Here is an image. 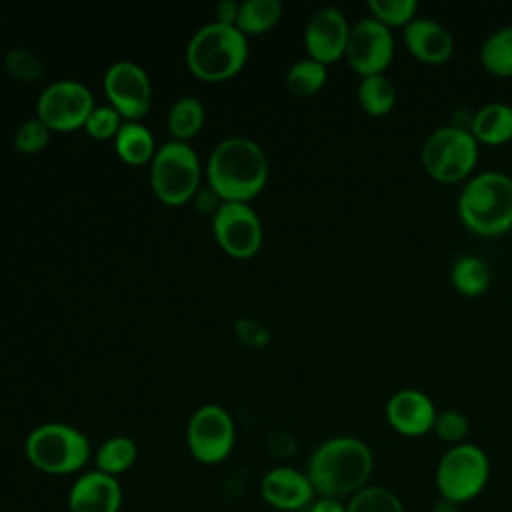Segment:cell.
<instances>
[{
    "label": "cell",
    "instance_id": "obj_34",
    "mask_svg": "<svg viewBox=\"0 0 512 512\" xmlns=\"http://www.w3.org/2000/svg\"><path fill=\"white\" fill-rule=\"evenodd\" d=\"M310 512H348L346 504H342V500L338 498H328V496H320L312 502Z\"/></svg>",
    "mask_w": 512,
    "mask_h": 512
},
{
    "label": "cell",
    "instance_id": "obj_25",
    "mask_svg": "<svg viewBox=\"0 0 512 512\" xmlns=\"http://www.w3.org/2000/svg\"><path fill=\"white\" fill-rule=\"evenodd\" d=\"M358 100L366 114L386 116L396 104V88L384 74L364 76L358 86Z\"/></svg>",
    "mask_w": 512,
    "mask_h": 512
},
{
    "label": "cell",
    "instance_id": "obj_15",
    "mask_svg": "<svg viewBox=\"0 0 512 512\" xmlns=\"http://www.w3.org/2000/svg\"><path fill=\"white\" fill-rule=\"evenodd\" d=\"M436 414L430 396L414 388L398 390L386 404V420L402 436H424L432 432Z\"/></svg>",
    "mask_w": 512,
    "mask_h": 512
},
{
    "label": "cell",
    "instance_id": "obj_24",
    "mask_svg": "<svg viewBox=\"0 0 512 512\" xmlns=\"http://www.w3.org/2000/svg\"><path fill=\"white\" fill-rule=\"evenodd\" d=\"M282 14L278 0H246L238 4V16L234 26L246 34H258L272 28Z\"/></svg>",
    "mask_w": 512,
    "mask_h": 512
},
{
    "label": "cell",
    "instance_id": "obj_29",
    "mask_svg": "<svg viewBox=\"0 0 512 512\" xmlns=\"http://www.w3.org/2000/svg\"><path fill=\"white\" fill-rule=\"evenodd\" d=\"M372 18L384 26H400L412 22L418 10L416 0H368Z\"/></svg>",
    "mask_w": 512,
    "mask_h": 512
},
{
    "label": "cell",
    "instance_id": "obj_17",
    "mask_svg": "<svg viewBox=\"0 0 512 512\" xmlns=\"http://www.w3.org/2000/svg\"><path fill=\"white\" fill-rule=\"evenodd\" d=\"M122 486L116 476L100 470L80 474L68 492L70 512H120Z\"/></svg>",
    "mask_w": 512,
    "mask_h": 512
},
{
    "label": "cell",
    "instance_id": "obj_33",
    "mask_svg": "<svg viewBox=\"0 0 512 512\" xmlns=\"http://www.w3.org/2000/svg\"><path fill=\"white\" fill-rule=\"evenodd\" d=\"M86 130L96 138L116 136L120 124V112L114 106H94L84 122Z\"/></svg>",
    "mask_w": 512,
    "mask_h": 512
},
{
    "label": "cell",
    "instance_id": "obj_23",
    "mask_svg": "<svg viewBox=\"0 0 512 512\" xmlns=\"http://www.w3.org/2000/svg\"><path fill=\"white\" fill-rule=\"evenodd\" d=\"M482 66L496 76H512V24L494 30L480 46Z\"/></svg>",
    "mask_w": 512,
    "mask_h": 512
},
{
    "label": "cell",
    "instance_id": "obj_6",
    "mask_svg": "<svg viewBox=\"0 0 512 512\" xmlns=\"http://www.w3.org/2000/svg\"><path fill=\"white\" fill-rule=\"evenodd\" d=\"M490 478L486 452L470 442L450 446L436 466V488L440 498L458 506L474 500Z\"/></svg>",
    "mask_w": 512,
    "mask_h": 512
},
{
    "label": "cell",
    "instance_id": "obj_7",
    "mask_svg": "<svg viewBox=\"0 0 512 512\" xmlns=\"http://www.w3.org/2000/svg\"><path fill=\"white\" fill-rule=\"evenodd\" d=\"M478 158V142L470 130L442 126L434 130L422 146V164L438 182L464 180Z\"/></svg>",
    "mask_w": 512,
    "mask_h": 512
},
{
    "label": "cell",
    "instance_id": "obj_4",
    "mask_svg": "<svg viewBox=\"0 0 512 512\" xmlns=\"http://www.w3.org/2000/svg\"><path fill=\"white\" fill-rule=\"evenodd\" d=\"M246 54V36L234 24L220 22H210L196 30L186 48L190 70L204 80H224L236 74Z\"/></svg>",
    "mask_w": 512,
    "mask_h": 512
},
{
    "label": "cell",
    "instance_id": "obj_18",
    "mask_svg": "<svg viewBox=\"0 0 512 512\" xmlns=\"http://www.w3.org/2000/svg\"><path fill=\"white\" fill-rule=\"evenodd\" d=\"M404 42L412 56L426 64H442L452 56V34L430 18H414L404 28Z\"/></svg>",
    "mask_w": 512,
    "mask_h": 512
},
{
    "label": "cell",
    "instance_id": "obj_14",
    "mask_svg": "<svg viewBox=\"0 0 512 512\" xmlns=\"http://www.w3.org/2000/svg\"><path fill=\"white\" fill-rule=\"evenodd\" d=\"M350 26L336 8H320L312 14L304 30V42L312 60L322 64L338 60L346 52Z\"/></svg>",
    "mask_w": 512,
    "mask_h": 512
},
{
    "label": "cell",
    "instance_id": "obj_26",
    "mask_svg": "<svg viewBox=\"0 0 512 512\" xmlns=\"http://www.w3.org/2000/svg\"><path fill=\"white\" fill-rule=\"evenodd\" d=\"M204 124V106L192 96L178 98L168 112V128L176 140H186L194 136Z\"/></svg>",
    "mask_w": 512,
    "mask_h": 512
},
{
    "label": "cell",
    "instance_id": "obj_10",
    "mask_svg": "<svg viewBox=\"0 0 512 512\" xmlns=\"http://www.w3.org/2000/svg\"><path fill=\"white\" fill-rule=\"evenodd\" d=\"M94 108L88 86L76 80H58L46 86L38 98V118L50 130H72L86 122Z\"/></svg>",
    "mask_w": 512,
    "mask_h": 512
},
{
    "label": "cell",
    "instance_id": "obj_22",
    "mask_svg": "<svg viewBox=\"0 0 512 512\" xmlns=\"http://www.w3.org/2000/svg\"><path fill=\"white\" fill-rule=\"evenodd\" d=\"M450 280L460 294L478 296L490 286V268L480 256L464 254L454 262Z\"/></svg>",
    "mask_w": 512,
    "mask_h": 512
},
{
    "label": "cell",
    "instance_id": "obj_9",
    "mask_svg": "<svg viewBox=\"0 0 512 512\" xmlns=\"http://www.w3.org/2000/svg\"><path fill=\"white\" fill-rule=\"evenodd\" d=\"M234 422L232 416L216 404L200 406L188 422V448L192 456L202 464L222 462L234 446Z\"/></svg>",
    "mask_w": 512,
    "mask_h": 512
},
{
    "label": "cell",
    "instance_id": "obj_8",
    "mask_svg": "<svg viewBox=\"0 0 512 512\" xmlns=\"http://www.w3.org/2000/svg\"><path fill=\"white\" fill-rule=\"evenodd\" d=\"M200 182V164L196 152L182 140L166 142L156 150L150 168V184L156 196L168 204L188 200Z\"/></svg>",
    "mask_w": 512,
    "mask_h": 512
},
{
    "label": "cell",
    "instance_id": "obj_30",
    "mask_svg": "<svg viewBox=\"0 0 512 512\" xmlns=\"http://www.w3.org/2000/svg\"><path fill=\"white\" fill-rule=\"evenodd\" d=\"M4 64H6V70L20 78V80H36L38 76H42L44 72V64H42V58L26 48V46H16L12 48L6 58H4Z\"/></svg>",
    "mask_w": 512,
    "mask_h": 512
},
{
    "label": "cell",
    "instance_id": "obj_1",
    "mask_svg": "<svg viewBox=\"0 0 512 512\" xmlns=\"http://www.w3.org/2000/svg\"><path fill=\"white\" fill-rule=\"evenodd\" d=\"M374 456L366 442L352 436H336L322 442L310 456L306 476L318 496H354L368 486Z\"/></svg>",
    "mask_w": 512,
    "mask_h": 512
},
{
    "label": "cell",
    "instance_id": "obj_20",
    "mask_svg": "<svg viewBox=\"0 0 512 512\" xmlns=\"http://www.w3.org/2000/svg\"><path fill=\"white\" fill-rule=\"evenodd\" d=\"M114 144L120 158L128 164H144L154 154V136L138 122L122 124L114 136Z\"/></svg>",
    "mask_w": 512,
    "mask_h": 512
},
{
    "label": "cell",
    "instance_id": "obj_27",
    "mask_svg": "<svg viewBox=\"0 0 512 512\" xmlns=\"http://www.w3.org/2000/svg\"><path fill=\"white\" fill-rule=\"evenodd\" d=\"M348 512H406L402 500L384 486H364L346 504Z\"/></svg>",
    "mask_w": 512,
    "mask_h": 512
},
{
    "label": "cell",
    "instance_id": "obj_35",
    "mask_svg": "<svg viewBox=\"0 0 512 512\" xmlns=\"http://www.w3.org/2000/svg\"><path fill=\"white\" fill-rule=\"evenodd\" d=\"M238 16V4L232 0H222L216 4V22L220 24H234Z\"/></svg>",
    "mask_w": 512,
    "mask_h": 512
},
{
    "label": "cell",
    "instance_id": "obj_12",
    "mask_svg": "<svg viewBox=\"0 0 512 512\" xmlns=\"http://www.w3.org/2000/svg\"><path fill=\"white\" fill-rule=\"evenodd\" d=\"M218 244L236 258L252 256L262 244V224L246 202H224L214 212Z\"/></svg>",
    "mask_w": 512,
    "mask_h": 512
},
{
    "label": "cell",
    "instance_id": "obj_2",
    "mask_svg": "<svg viewBox=\"0 0 512 512\" xmlns=\"http://www.w3.org/2000/svg\"><path fill=\"white\" fill-rule=\"evenodd\" d=\"M268 178V160L262 148L244 136L222 140L208 158V180L224 202H246L262 190Z\"/></svg>",
    "mask_w": 512,
    "mask_h": 512
},
{
    "label": "cell",
    "instance_id": "obj_13",
    "mask_svg": "<svg viewBox=\"0 0 512 512\" xmlns=\"http://www.w3.org/2000/svg\"><path fill=\"white\" fill-rule=\"evenodd\" d=\"M104 90L112 106L126 118H140L150 108L152 86L144 68L130 60L110 64L104 74Z\"/></svg>",
    "mask_w": 512,
    "mask_h": 512
},
{
    "label": "cell",
    "instance_id": "obj_19",
    "mask_svg": "<svg viewBox=\"0 0 512 512\" xmlns=\"http://www.w3.org/2000/svg\"><path fill=\"white\" fill-rule=\"evenodd\" d=\"M470 132L476 142L492 146L512 140V106L504 102H490L482 106L472 118Z\"/></svg>",
    "mask_w": 512,
    "mask_h": 512
},
{
    "label": "cell",
    "instance_id": "obj_11",
    "mask_svg": "<svg viewBox=\"0 0 512 512\" xmlns=\"http://www.w3.org/2000/svg\"><path fill=\"white\" fill-rule=\"evenodd\" d=\"M344 54L362 78L382 74L394 56L392 32L376 18H362L350 28Z\"/></svg>",
    "mask_w": 512,
    "mask_h": 512
},
{
    "label": "cell",
    "instance_id": "obj_5",
    "mask_svg": "<svg viewBox=\"0 0 512 512\" xmlns=\"http://www.w3.org/2000/svg\"><path fill=\"white\" fill-rule=\"evenodd\" d=\"M24 452L36 470L52 476H66L84 468L90 458V442L74 426L46 422L28 434Z\"/></svg>",
    "mask_w": 512,
    "mask_h": 512
},
{
    "label": "cell",
    "instance_id": "obj_21",
    "mask_svg": "<svg viewBox=\"0 0 512 512\" xmlns=\"http://www.w3.org/2000/svg\"><path fill=\"white\" fill-rule=\"evenodd\" d=\"M138 458V446L128 436H112L104 440L96 452V470L118 476L132 468Z\"/></svg>",
    "mask_w": 512,
    "mask_h": 512
},
{
    "label": "cell",
    "instance_id": "obj_32",
    "mask_svg": "<svg viewBox=\"0 0 512 512\" xmlns=\"http://www.w3.org/2000/svg\"><path fill=\"white\" fill-rule=\"evenodd\" d=\"M50 138V128L40 118L24 120L14 134V144L20 152H36L46 146Z\"/></svg>",
    "mask_w": 512,
    "mask_h": 512
},
{
    "label": "cell",
    "instance_id": "obj_16",
    "mask_svg": "<svg viewBox=\"0 0 512 512\" xmlns=\"http://www.w3.org/2000/svg\"><path fill=\"white\" fill-rule=\"evenodd\" d=\"M314 488L306 472L290 466H278L264 474L260 496L264 502L282 512H294L308 506L314 498Z\"/></svg>",
    "mask_w": 512,
    "mask_h": 512
},
{
    "label": "cell",
    "instance_id": "obj_3",
    "mask_svg": "<svg viewBox=\"0 0 512 512\" xmlns=\"http://www.w3.org/2000/svg\"><path fill=\"white\" fill-rule=\"evenodd\" d=\"M458 214L466 228L496 236L512 228V178L502 172H482L470 178L458 196Z\"/></svg>",
    "mask_w": 512,
    "mask_h": 512
},
{
    "label": "cell",
    "instance_id": "obj_28",
    "mask_svg": "<svg viewBox=\"0 0 512 512\" xmlns=\"http://www.w3.org/2000/svg\"><path fill=\"white\" fill-rule=\"evenodd\" d=\"M326 82V64L306 58L290 66L286 74L288 88L298 96H310L318 92Z\"/></svg>",
    "mask_w": 512,
    "mask_h": 512
},
{
    "label": "cell",
    "instance_id": "obj_31",
    "mask_svg": "<svg viewBox=\"0 0 512 512\" xmlns=\"http://www.w3.org/2000/svg\"><path fill=\"white\" fill-rule=\"evenodd\" d=\"M432 432L446 444H462L468 434V418L458 410H444L436 414Z\"/></svg>",
    "mask_w": 512,
    "mask_h": 512
}]
</instances>
